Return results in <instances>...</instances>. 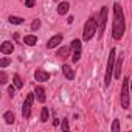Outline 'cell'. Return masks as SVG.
<instances>
[{"mask_svg":"<svg viewBox=\"0 0 132 132\" xmlns=\"http://www.w3.org/2000/svg\"><path fill=\"white\" fill-rule=\"evenodd\" d=\"M126 22H124V13L120 3L113 5V23H112V37L115 40H120L124 36Z\"/></svg>","mask_w":132,"mask_h":132,"instance_id":"cell-1","label":"cell"},{"mask_svg":"<svg viewBox=\"0 0 132 132\" xmlns=\"http://www.w3.org/2000/svg\"><path fill=\"white\" fill-rule=\"evenodd\" d=\"M95 34H98V20L95 17H90L86 25H84V31H82V40H90Z\"/></svg>","mask_w":132,"mask_h":132,"instance_id":"cell-2","label":"cell"},{"mask_svg":"<svg viewBox=\"0 0 132 132\" xmlns=\"http://www.w3.org/2000/svg\"><path fill=\"white\" fill-rule=\"evenodd\" d=\"M115 48L110 50L109 53V59H107V67H106V76H104V86L109 87L110 86V81H112V73L115 70Z\"/></svg>","mask_w":132,"mask_h":132,"instance_id":"cell-3","label":"cell"},{"mask_svg":"<svg viewBox=\"0 0 132 132\" xmlns=\"http://www.w3.org/2000/svg\"><path fill=\"white\" fill-rule=\"evenodd\" d=\"M129 90H130V82L129 79L124 76L123 86H121V107L123 109H129Z\"/></svg>","mask_w":132,"mask_h":132,"instance_id":"cell-4","label":"cell"},{"mask_svg":"<svg viewBox=\"0 0 132 132\" xmlns=\"http://www.w3.org/2000/svg\"><path fill=\"white\" fill-rule=\"evenodd\" d=\"M107 13H109V8L107 6H103L101 11H100V16H98V36L100 37L103 36L104 28H106V23H107Z\"/></svg>","mask_w":132,"mask_h":132,"instance_id":"cell-5","label":"cell"},{"mask_svg":"<svg viewBox=\"0 0 132 132\" xmlns=\"http://www.w3.org/2000/svg\"><path fill=\"white\" fill-rule=\"evenodd\" d=\"M34 96H36V93H28L27 98H25V103H23V106H22V117H23L25 120H28V118L31 117V106H33Z\"/></svg>","mask_w":132,"mask_h":132,"instance_id":"cell-6","label":"cell"},{"mask_svg":"<svg viewBox=\"0 0 132 132\" xmlns=\"http://www.w3.org/2000/svg\"><path fill=\"white\" fill-rule=\"evenodd\" d=\"M70 47H72V61H73V62H78V61L81 59V51H82L81 40L73 39L72 44H70Z\"/></svg>","mask_w":132,"mask_h":132,"instance_id":"cell-7","label":"cell"},{"mask_svg":"<svg viewBox=\"0 0 132 132\" xmlns=\"http://www.w3.org/2000/svg\"><path fill=\"white\" fill-rule=\"evenodd\" d=\"M123 61H124V53H121L117 59H115V70H113V76L118 79L121 78V67H123Z\"/></svg>","mask_w":132,"mask_h":132,"instance_id":"cell-8","label":"cell"},{"mask_svg":"<svg viewBox=\"0 0 132 132\" xmlns=\"http://www.w3.org/2000/svg\"><path fill=\"white\" fill-rule=\"evenodd\" d=\"M34 78H36L37 82H45V81L50 79V73L45 72V70H42V69H37V70L34 72Z\"/></svg>","mask_w":132,"mask_h":132,"instance_id":"cell-9","label":"cell"},{"mask_svg":"<svg viewBox=\"0 0 132 132\" xmlns=\"http://www.w3.org/2000/svg\"><path fill=\"white\" fill-rule=\"evenodd\" d=\"M61 42H62V34H56V36H53V37L48 39V42H47V48H54V47L61 45Z\"/></svg>","mask_w":132,"mask_h":132,"instance_id":"cell-10","label":"cell"},{"mask_svg":"<svg viewBox=\"0 0 132 132\" xmlns=\"http://www.w3.org/2000/svg\"><path fill=\"white\" fill-rule=\"evenodd\" d=\"M0 51H2V54H10V53H13V51H14L13 42H10V40L3 42L2 45H0Z\"/></svg>","mask_w":132,"mask_h":132,"instance_id":"cell-11","label":"cell"},{"mask_svg":"<svg viewBox=\"0 0 132 132\" xmlns=\"http://www.w3.org/2000/svg\"><path fill=\"white\" fill-rule=\"evenodd\" d=\"M70 50H72V47L64 45V47H61V48L56 51V56H57V57H61V59H65V57H69V54H70Z\"/></svg>","mask_w":132,"mask_h":132,"instance_id":"cell-12","label":"cell"},{"mask_svg":"<svg viewBox=\"0 0 132 132\" xmlns=\"http://www.w3.org/2000/svg\"><path fill=\"white\" fill-rule=\"evenodd\" d=\"M34 93H36V98H37L39 103H45V90H44V87L36 86L34 87Z\"/></svg>","mask_w":132,"mask_h":132,"instance_id":"cell-13","label":"cell"},{"mask_svg":"<svg viewBox=\"0 0 132 132\" xmlns=\"http://www.w3.org/2000/svg\"><path fill=\"white\" fill-rule=\"evenodd\" d=\"M62 73L65 75V78H67V79H75V72L72 70V67H70V65H67V64L62 65Z\"/></svg>","mask_w":132,"mask_h":132,"instance_id":"cell-14","label":"cell"},{"mask_svg":"<svg viewBox=\"0 0 132 132\" xmlns=\"http://www.w3.org/2000/svg\"><path fill=\"white\" fill-rule=\"evenodd\" d=\"M69 8H70V3L69 2H61L57 5V14L64 16V14H67L69 13Z\"/></svg>","mask_w":132,"mask_h":132,"instance_id":"cell-15","label":"cell"},{"mask_svg":"<svg viewBox=\"0 0 132 132\" xmlns=\"http://www.w3.org/2000/svg\"><path fill=\"white\" fill-rule=\"evenodd\" d=\"M23 42H25L27 45H31V47H33V45L37 44V37L33 36V34H30V36H25V37H23Z\"/></svg>","mask_w":132,"mask_h":132,"instance_id":"cell-16","label":"cell"},{"mask_svg":"<svg viewBox=\"0 0 132 132\" xmlns=\"http://www.w3.org/2000/svg\"><path fill=\"white\" fill-rule=\"evenodd\" d=\"M3 120H5L6 124H13V123H14V113H13L11 110L5 112V113H3Z\"/></svg>","mask_w":132,"mask_h":132,"instance_id":"cell-17","label":"cell"},{"mask_svg":"<svg viewBox=\"0 0 132 132\" xmlns=\"http://www.w3.org/2000/svg\"><path fill=\"white\" fill-rule=\"evenodd\" d=\"M13 81H14V86H16L17 89H22V87H23V81H22V78H20L19 75H14Z\"/></svg>","mask_w":132,"mask_h":132,"instance_id":"cell-18","label":"cell"},{"mask_svg":"<svg viewBox=\"0 0 132 132\" xmlns=\"http://www.w3.org/2000/svg\"><path fill=\"white\" fill-rule=\"evenodd\" d=\"M10 23H14V25H20V23H23V19L22 17H16V16H10Z\"/></svg>","mask_w":132,"mask_h":132,"instance_id":"cell-19","label":"cell"},{"mask_svg":"<svg viewBox=\"0 0 132 132\" xmlns=\"http://www.w3.org/2000/svg\"><path fill=\"white\" fill-rule=\"evenodd\" d=\"M40 121H42V123L48 121V109H47V107H42V112H40Z\"/></svg>","mask_w":132,"mask_h":132,"instance_id":"cell-20","label":"cell"},{"mask_svg":"<svg viewBox=\"0 0 132 132\" xmlns=\"http://www.w3.org/2000/svg\"><path fill=\"white\" fill-rule=\"evenodd\" d=\"M110 129H112L113 132H118V130H120V120H113V121H112Z\"/></svg>","mask_w":132,"mask_h":132,"instance_id":"cell-21","label":"cell"},{"mask_svg":"<svg viewBox=\"0 0 132 132\" xmlns=\"http://www.w3.org/2000/svg\"><path fill=\"white\" fill-rule=\"evenodd\" d=\"M10 64H11V59H8V57H2V61H0V67L5 69L6 65H10Z\"/></svg>","mask_w":132,"mask_h":132,"instance_id":"cell-22","label":"cell"},{"mask_svg":"<svg viewBox=\"0 0 132 132\" xmlns=\"http://www.w3.org/2000/svg\"><path fill=\"white\" fill-rule=\"evenodd\" d=\"M39 28H40V20H39V19L33 20V23H31V30L36 31V30H39Z\"/></svg>","mask_w":132,"mask_h":132,"instance_id":"cell-23","label":"cell"},{"mask_svg":"<svg viewBox=\"0 0 132 132\" xmlns=\"http://www.w3.org/2000/svg\"><path fill=\"white\" fill-rule=\"evenodd\" d=\"M61 129H62V130H69V129H70V126H69V120H65V118L62 120V123H61Z\"/></svg>","mask_w":132,"mask_h":132,"instance_id":"cell-24","label":"cell"},{"mask_svg":"<svg viewBox=\"0 0 132 132\" xmlns=\"http://www.w3.org/2000/svg\"><path fill=\"white\" fill-rule=\"evenodd\" d=\"M23 3H25L27 8H33L36 5V0H23Z\"/></svg>","mask_w":132,"mask_h":132,"instance_id":"cell-25","label":"cell"},{"mask_svg":"<svg viewBox=\"0 0 132 132\" xmlns=\"http://www.w3.org/2000/svg\"><path fill=\"white\" fill-rule=\"evenodd\" d=\"M16 89H17L16 86H10V87H8V93H10V96H14V95H16Z\"/></svg>","mask_w":132,"mask_h":132,"instance_id":"cell-26","label":"cell"},{"mask_svg":"<svg viewBox=\"0 0 132 132\" xmlns=\"http://www.w3.org/2000/svg\"><path fill=\"white\" fill-rule=\"evenodd\" d=\"M0 84H6V73L5 72L0 73Z\"/></svg>","mask_w":132,"mask_h":132,"instance_id":"cell-27","label":"cell"},{"mask_svg":"<svg viewBox=\"0 0 132 132\" xmlns=\"http://www.w3.org/2000/svg\"><path fill=\"white\" fill-rule=\"evenodd\" d=\"M130 92H132V81H130Z\"/></svg>","mask_w":132,"mask_h":132,"instance_id":"cell-28","label":"cell"}]
</instances>
